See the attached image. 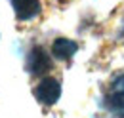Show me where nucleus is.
<instances>
[{"mask_svg":"<svg viewBox=\"0 0 124 118\" xmlns=\"http://www.w3.org/2000/svg\"><path fill=\"white\" fill-rule=\"evenodd\" d=\"M59 95H61V84H59L55 78H52V76L42 78V80L34 86V97H36V101L46 105V107L57 103Z\"/></svg>","mask_w":124,"mask_h":118,"instance_id":"1","label":"nucleus"},{"mask_svg":"<svg viewBox=\"0 0 124 118\" xmlns=\"http://www.w3.org/2000/svg\"><path fill=\"white\" fill-rule=\"evenodd\" d=\"M52 69V59L42 46H34L27 55V71L32 76H44Z\"/></svg>","mask_w":124,"mask_h":118,"instance_id":"2","label":"nucleus"},{"mask_svg":"<svg viewBox=\"0 0 124 118\" xmlns=\"http://www.w3.org/2000/svg\"><path fill=\"white\" fill-rule=\"evenodd\" d=\"M16 17L21 21H29L34 19L40 14V0H12Z\"/></svg>","mask_w":124,"mask_h":118,"instance_id":"3","label":"nucleus"},{"mask_svg":"<svg viewBox=\"0 0 124 118\" xmlns=\"http://www.w3.org/2000/svg\"><path fill=\"white\" fill-rule=\"evenodd\" d=\"M78 46L75 40H69V38H55L54 44H52V53L54 57L59 59V61H67L77 53Z\"/></svg>","mask_w":124,"mask_h":118,"instance_id":"4","label":"nucleus"},{"mask_svg":"<svg viewBox=\"0 0 124 118\" xmlns=\"http://www.w3.org/2000/svg\"><path fill=\"white\" fill-rule=\"evenodd\" d=\"M107 107L118 118H124V89H115L107 97Z\"/></svg>","mask_w":124,"mask_h":118,"instance_id":"5","label":"nucleus"},{"mask_svg":"<svg viewBox=\"0 0 124 118\" xmlns=\"http://www.w3.org/2000/svg\"><path fill=\"white\" fill-rule=\"evenodd\" d=\"M122 34H124V29H122Z\"/></svg>","mask_w":124,"mask_h":118,"instance_id":"6","label":"nucleus"}]
</instances>
